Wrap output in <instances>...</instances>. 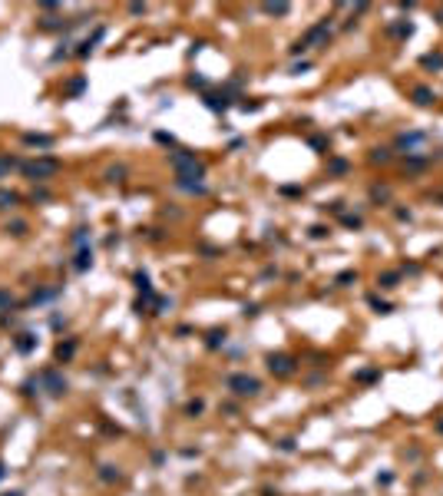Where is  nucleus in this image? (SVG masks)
Here are the masks:
<instances>
[{
	"mask_svg": "<svg viewBox=\"0 0 443 496\" xmlns=\"http://www.w3.org/2000/svg\"><path fill=\"white\" fill-rule=\"evenodd\" d=\"M169 162H172V169L179 172V182H192V179H202V176H205V166L195 159V152L179 149V152H172V156H169Z\"/></svg>",
	"mask_w": 443,
	"mask_h": 496,
	"instance_id": "f257e3e1",
	"label": "nucleus"
},
{
	"mask_svg": "<svg viewBox=\"0 0 443 496\" xmlns=\"http://www.w3.org/2000/svg\"><path fill=\"white\" fill-rule=\"evenodd\" d=\"M20 169H24L27 179H33V182H43V179H50V176H56V172H60V162H56V159H50V156H40V159H33V162H24Z\"/></svg>",
	"mask_w": 443,
	"mask_h": 496,
	"instance_id": "f03ea898",
	"label": "nucleus"
},
{
	"mask_svg": "<svg viewBox=\"0 0 443 496\" xmlns=\"http://www.w3.org/2000/svg\"><path fill=\"white\" fill-rule=\"evenodd\" d=\"M225 387H228L231 394H238V397H255L258 390H262V381L251 377V374H231L228 381H225Z\"/></svg>",
	"mask_w": 443,
	"mask_h": 496,
	"instance_id": "7ed1b4c3",
	"label": "nucleus"
},
{
	"mask_svg": "<svg viewBox=\"0 0 443 496\" xmlns=\"http://www.w3.org/2000/svg\"><path fill=\"white\" fill-rule=\"evenodd\" d=\"M268 371L278 377H291L294 374V358L291 354H268Z\"/></svg>",
	"mask_w": 443,
	"mask_h": 496,
	"instance_id": "20e7f679",
	"label": "nucleus"
},
{
	"mask_svg": "<svg viewBox=\"0 0 443 496\" xmlns=\"http://www.w3.org/2000/svg\"><path fill=\"white\" fill-rule=\"evenodd\" d=\"M328 37H331V23H328V20H321V23H314L311 30L305 33V40H301V43H305V46H318V43H324Z\"/></svg>",
	"mask_w": 443,
	"mask_h": 496,
	"instance_id": "39448f33",
	"label": "nucleus"
},
{
	"mask_svg": "<svg viewBox=\"0 0 443 496\" xmlns=\"http://www.w3.org/2000/svg\"><path fill=\"white\" fill-rule=\"evenodd\" d=\"M40 381L46 384V390H50L53 397H60L63 390H66V381H63V377L56 374V371H43V374H40Z\"/></svg>",
	"mask_w": 443,
	"mask_h": 496,
	"instance_id": "423d86ee",
	"label": "nucleus"
},
{
	"mask_svg": "<svg viewBox=\"0 0 443 496\" xmlns=\"http://www.w3.org/2000/svg\"><path fill=\"white\" fill-rule=\"evenodd\" d=\"M205 106L208 109H212V113H225V109H228L231 106V100H228V96H219V93H205Z\"/></svg>",
	"mask_w": 443,
	"mask_h": 496,
	"instance_id": "0eeeda50",
	"label": "nucleus"
},
{
	"mask_svg": "<svg viewBox=\"0 0 443 496\" xmlns=\"http://www.w3.org/2000/svg\"><path fill=\"white\" fill-rule=\"evenodd\" d=\"M103 33H106V30H103V27H96V30H93V37H86V40L80 43V50H76V57H89V53H93V46H96V43L103 40Z\"/></svg>",
	"mask_w": 443,
	"mask_h": 496,
	"instance_id": "6e6552de",
	"label": "nucleus"
},
{
	"mask_svg": "<svg viewBox=\"0 0 443 496\" xmlns=\"http://www.w3.org/2000/svg\"><path fill=\"white\" fill-rule=\"evenodd\" d=\"M433 100H437V96H433L430 86H413V103H417V106H430Z\"/></svg>",
	"mask_w": 443,
	"mask_h": 496,
	"instance_id": "1a4fd4ad",
	"label": "nucleus"
},
{
	"mask_svg": "<svg viewBox=\"0 0 443 496\" xmlns=\"http://www.w3.org/2000/svg\"><path fill=\"white\" fill-rule=\"evenodd\" d=\"M24 143L27 146H37V149H50V146H53V136H37V132H27Z\"/></svg>",
	"mask_w": 443,
	"mask_h": 496,
	"instance_id": "9d476101",
	"label": "nucleus"
},
{
	"mask_svg": "<svg viewBox=\"0 0 443 496\" xmlns=\"http://www.w3.org/2000/svg\"><path fill=\"white\" fill-rule=\"evenodd\" d=\"M33 347H37V338H33V334H20L17 338V351L20 354H30Z\"/></svg>",
	"mask_w": 443,
	"mask_h": 496,
	"instance_id": "9b49d317",
	"label": "nucleus"
},
{
	"mask_svg": "<svg viewBox=\"0 0 443 496\" xmlns=\"http://www.w3.org/2000/svg\"><path fill=\"white\" fill-rule=\"evenodd\" d=\"M417 143H424V132H410V136H400V139H397L400 149H413Z\"/></svg>",
	"mask_w": 443,
	"mask_h": 496,
	"instance_id": "f8f14e48",
	"label": "nucleus"
},
{
	"mask_svg": "<svg viewBox=\"0 0 443 496\" xmlns=\"http://www.w3.org/2000/svg\"><path fill=\"white\" fill-rule=\"evenodd\" d=\"M89 265H93V255H89V251H86V248H80V255H76V262H73V268H76V271H86V268H89Z\"/></svg>",
	"mask_w": 443,
	"mask_h": 496,
	"instance_id": "ddd939ff",
	"label": "nucleus"
},
{
	"mask_svg": "<svg viewBox=\"0 0 443 496\" xmlns=\"http://www.w3.org/2000/svg\"><path fill=\"white\" fill-rule=\"evenodd\" d=\"M17 202H20L17 192H7V188H0V208H13Z\"/></svg>",
	"mask_w": 443,
	"mask_h": 496,
	"instance_id": "4468645a",
	"label": "nucleus"
},
{
	"mask_svg": "<svg viewBox=\"0 0 443 496\" xmlns=\"http://www.w3.org/2000/svg\"><path fill=\"white\" fill-rule=\"evenodd\" d=\"M262 10H265V13H271V17H285V13L291 10V4H265Z\"/></svg>",
	"mask_w": 443,
	"mask_h": 496,
	"instance_id": "2eb2a0df",
	"label": "nucleus"
},
{
	"mask_svg": "<svg viewBox=\"0 0 443 496\" xmlns=\"http://www.w3.org/2000/svg\"><path fill=\"white\" fill-rule=\"evenodd\" d=\"M73 351H76V341H66V344L56 347V358H60V361H69V358H73Z\"/></svg>",
	"mask_w": 443,
	"mask_h": 496,
	"instance_id": "dca6fc26",
	"label": "nucleus"
},
{
	"mask_svg": "<svg viewBox=\"0 0 443 496\" xmlns=\"http://www.w3.org/2000/svg\"><path fill=\"white\" fill-rule=\"evenodd\" d=\"M83 89H86V80H83V76H76V80H69V86H66V96H80Z\"/></svg>",
	"mask_w": 443,
	"mask_h": 496,
	"instance_id": "f3484780",
	"label": "nucleus"
},
{
	"mask_svg": "<svg viewBox=\"0 0 443 496\" xmlns=\"http://www.w3.org/2000/svg\"><path fill=\"white\" fill-rule=\"evenodd\" d=\"M424 66H433V69H443V53H427V57H424Z\"/></svg>",
	"mask_w": 443,
	"mask_h": 496,
	"instance_id": "a211bd4d",
	"label": "nucleus"
},
{
	"mask_svg": "<svg viewBox=\"0 0 443 496\" xmlns=\"http://www.w3.org/2000/svg\"><path fill=\"white\" fill-rule=\"evenodd\" d=\"M13 166H20V162H17V159H10V156H0V179H4V176H7V172H10V169H13Z\"/></svg>",
	"mask_w": 443,
	"mask_h": 496,
	"instance_id": "6ab92c4d",
	"label": "nucleus"
},
{
	"mask_svg": "<svg viewBox=\"0 0 443 496\" xmlns=\"http://www.w3.org/2000/svg\"><path fill=\"white\" fill-rule=\"evenodd\" d=\"M370 162H390V149H374L370 152Z\"/></svg>",
	"mask_w": 443,
	"mask_h": 496,
	"instance_id": "aec40b11",
	"label": "nucleus"
},
{
	"mask_svg": "<svg viewBox=\"0 0 443 496\" xmlns=\"http://www.w3.org/2000/svg\"><path fill=\"white\" fill-rule=\"evenodd\" d=\"M377 281H381V288H393V285H397V271H387V275H381Z\"/></svg>",
	"mask_w": 443,
	"mask_h": 496,
	"instance_id": "412c9836",
	"label": "nucleus"
},
{
	"mask_svg": "<svg viewBox=\"0 0 443 496\" xmlns=\"http://www.w3.org/2000/svg\"><path fill=\"white\" fill-rule=\"evenodd\" d=\"M106 179H109V182H123V179H126V169H123V166H116V169L106 172Z\"/></svg>",
	"mask_w": 443,
	"mask_h": 496,
	"instance_id": "4be33fe9",
	"label": "nucleus"
},
{
	"mask_svg": "<svg viewBox=\"0 0 443 496\" xmlns=\"http://www.w3.org/2000/svg\"><path fill=\"white\" fill-rule=\"evenodd\" d=\"M103 480H106V483H112V480H119V470L116 466H103V473H100Z\"/></svg>",
	"mask_w": 443,
	"mask_h": 496,
	"instance_id": "5701e85b",
	"label": "nucleus"
},
{
	"mask_svg": "<svg viewBox=\"0 0 443 496\" xmlns=\"http://www.w3.org/2000/svg\"><path fill=\"white\" fill-rule=\"evenodd\" d=\"M367 301H370V304H374V308H377V311H381V314H390V304H387V301H377V298H374V295H370V298H367Z\"/></svg>",
	"mask_w": 443,
	"mask_h": 496,
	"instance_id": "b1692460",
	"label": "nucleus"
},
{
	"mask_svg": "<svg viewBox=\"0 0 443 496\" xmlns=\"http://www.w3.org/2000/svg\"><path fill=\"white\" fill-rule=\"evenodd\" d=\"M225 341V331H212V338H208V347H219Z\"/></svg>",
	"mask_w": 443,
	"mask_h": 496,
	"instance_id": "393cba45",
	"label": "nucleus"
},
{
	"mask_svg": "<svg viewBox=\"0 0 443 496\" xmlns=\"http://www.w3.org/2000/svg\"><path fill=\"white\" fill-rule=\"evenodd\" d=\"M156 143H162V146H175V139L169 136V132H156Z\"/></svg>",
	"mask_w": 443,
	"mask_h": 496,
	"instance_id": "a878e982",
	"label": "nucleus"
},
{
	"mask_svg": "<svg viewBox=\"0 0 443 496\" xmlns=\"http://www.w3.org/2000/svg\"><path fill=\"white\" fill-rule=\"evenodd\" d=\"M305 69H311V63H308V60H301V63H294V66H291V73L298 76V73H305Z\"/></svg>",
	"mask_w": 443,
	"mask_h": 496,
	"instance_id": "bb28decb",
	"label": "nucleus"
},
{
	"mask_svg": "<svg viewBox=\"0 0 443 496\" xmlns=\"http://www.w3.org/2000/svg\"><path fill=\"white\" fill-rule=\"evenodd\" d=\"M354 271H341V275H337V285H347V281H354Z\"/></svg>",
	"mask_w": 443,
	"mask_h": 496,
	"instance_id": "cd10ccee",
	"label": "nucleus"
},
{
	"mask_svg": "<svg viewBox=\"0 0 443 496\" xmlns=\"http://www.w3.org/2000/svg\"><path fill=\"white\" fill-rule=\"evenodd\" d=\"M311 149H328V139L324 136H314L311 139Z\"/></svg>",
	"mask_w": 443,
	"mask_h": 496,
	"instance_id": "c85d7f7f",
	"label": "nucleus"
},
{
	"mask_svg": "<svg viewBox=\"0 0 443 496\" xmlns=\"http://www.w3.org/2000/svg\"><path fill=\"white\" fill-rule=\"evenodd\" d=\"M189 86H199L202 89V86H205V76H195L192 73V76H189Z\"/></svg>",
	"mask_w": 443,
	"mask_h": 496,
	"instance_id": "c756f323",
	"label": "nucleus"
},
{
	"mask_svg": "<svg viewBox=\"0 0 443 496\" xmlns=\"http://www.w3.org/2000/svg\"><path fill=\"white\" fill-rule=\"evenodd\" d=\"M344 225H351V228H361V219H357V215H344Z\"/></svg>",
	"mask_w": 443,
	"mask_h": 496,
	"instance_id": "7c9ffc66",
	"label": "nucleus"
},
{
	"mask_svg": "<svg viewBox=\"0 0 443 496\" xmlns=\"http://www.w3.org/2000/svg\"><path fill=\"white\" fill-rule=\"evenodd\" d=\"M324 235H328L324 225H314V228H311V239H324Z\"/></svg>",
	"mask_w": 443,
	"mask_h": 496,
	"instance_id": "2f4dec72",
	"label": "nucleus"
},
{
	"mask_svg": "<svg viewBox=\"0 0 443 496\" xmlns=\"http://www.w3.org/2000/svg\"><path fill=\"white\" fill-rule=\"evenodd\" d=\"M185 410H189V414H192V417H195V414H202V400H192V404H189Z\"/></svg>",
	"mask_w": 443,
	"mask_h": 496,
	"instance_id": "473e14b6",
	"label": "nucleus"
},
{
	"mask_svg": "<svg viewBox=\"0 0 443 496\" xmlns=\"http://www.w3.org/2000/svg\"><path fill=\"white\" fill-rule=\"evenodd\" d=\"M344 169H347V162H344V159H334V162H331V172H344Z\"/></svg>",
	"mask_w": 443,
	"mask_h": 496,
	"instance_id": "72a5a7b5",
	"label": "nucleus"
},
{
	"mask_svg": "<svg viewBox=\"0 0 443 496\" xmlns=\"http://www.w3.org/2000/svg\"><path fill=\"white\" fill-rule=\"evenodd\" d=\"M10 232H13V235H24V232H27V225H24V222H13Z\"/></svg>",
	"mask_w": 443,
	"mask_h": 496,
	"instance_id": "f704fd0d",
	"label": "nucleus"
},
{
	"mask_svg": "<svg viewBox=\"0 0 443 496\" xmlns=\"http://www.w3.org/2000/svg\"><path fill=\"white\" fill-rule=\"evenodd\" d=\"M50 199V192H43V188H40V192H33V202H46Z\"/></svg>",
	"mask_w": 443,
	"mask_h": 496,
	"instance_id": "c9c22d12",
	"label": "nucleus"
},
{
	"mask_svg": "<svg viewBox=\"0 0 443 496\" xmlns=\"http://www.w3.org/2000/svg\"><path fill=\"white\" fill-rule=\"evenodd\" d=\"M0 304H13V298L7 295V291H0Z\"/></svg>",
	"mask_w": 443,
	"mask_h": 496,
	"instance_id": "e433bc0d",
	"label": "nucleus"
},
{
	"mask_svg": "<svg viewBox=\"0 0 443 496\" xmlns=\"http://www.w3.org/2000/svg\"><path fill=\"white\" fill-rule=\"evenodd\" d=\"M437 20H440V23H443V7H440V10H437Z\"/></svg>",
	"mask_w": 443,
	"mask_h": 496,
	"instance_id": "4c0bfd02",
	"label": "nucleus"
},
{
	"mask_svg": "<svg viewBox=\"0 0 443 496\" xmlns=\"http://www.w3.org/2000/svg\"><path fill=\"white\" fill-rule=\"evenodd\" d=\"M437 430H440V434H443V420H440V423H437Z\"/></svg>",
	"mask_w": 443,
	"mask_h": 496,
	"instance_id": "58836bf2",
	"label": "nucleus"
},
{
	"mask_svg": "<svg viewBox=\"0 0 443 496\" xmlns=\"http://www.w3.org/2000/svg\"><path fill=\"white\" fill-rule=\"evenodd\" d=\"M7 496H24V493H7Z\"/></svg>",
	"mask_w": 443,
	"mask_h": 496,
	"instance_id": "ea45409f",
	"label": "nucleus"
}]
</instances>
